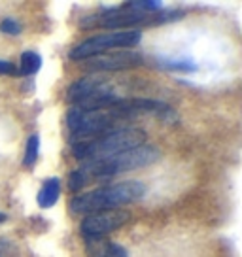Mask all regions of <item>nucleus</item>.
<instances>
[{
	"label": "nucleus",
	"mask_w": 242,
	"mask_h": 257,
	"mask_svg": "<svg viewBox=\"0 0 242 257\" xmlns=\"http://www.w3.org/2000/svg\"><path fill=\"white\" fill-rule=\"evenodd\" d=\"M59 195H61V180L57 176L49 178V180L44 182L42 189L38 191V197H36L38 206L40 208H51V206H55V202L59 201Z\"/></svg>",
	"instance_id": "9b49d317"
},
{
	"label": "nucleus",
	"mask_w": 242,
	"mask_h": 257,
	"mask_svg": "<svg viewBox=\"0 0 242 257\" xmlns=\"http://www.w3.org/2000/svg\"><path fill=\"white\" fill-rule=\"evenodd\" d=\"M125 6L138 10V12H144V14H155V12L163 10V4L157 0H133V2H127Z\"/></svg>",
	"instance_id": "2eb2a0df"
},
{
	"label": "nucleus",
	"mask_w": 242,
	"mask_h": 257,
	"mask_svg": "<svg viewBox=\"0 0 242 257\" xmlns=\"http://www.w3.org/2000/svg\"><path fill=\"white\" fill-rule=\"evenodd\" d=\"M21 31H23V27L17 23L16 19H4L0 23V32H4V34L16 36V34H21Z\"/></svg>",
	"instance_id": "dca6fc26"
},
{
	"label": "nucleus",
	"mask_w": 242,
	"mask_h": 257,
	"mask_svg": "<svg viewBox=\"0 0 242 257\" xmlns=\"http://www.w3.org/2000/svg\"><path fill=\"white\" fill-rule=\"evenodd\" d=\"M16 64H12L10 61H0V76H16Z\"/></svg>",
	"instance_id": "a211bd4d"
},
{
	"label": "nucleus",
	"mask_w": 242,
	"mask_h": 257,
	"mask_svg": "<svg viewBox=\"0 0 242 257\" xmlns=\"http://www.w3.org/2000/svg\"><path fill=\"white\" fill-rule=\"evenodd\" d=\"M142 38L140 31H119V32H108V34H98V36H91L85 42H81L80 46L70 51V59L72 61H85L91 59L97 53H102L106 49L113 48H133L137 46Z\"/></svg>",
	"instance_id": "39448f33"
},
{
	"label": "nucleus",
	"mask_w": 242,
	"mask_h": 257,
	"mask_svg": "<svg viewBox=\"0 0 242 257\" xmlns=\"http://www.w3.org/2000/svg\"><path fill=\"white\" fill-rule=\"evenodd\" d=\"M146 195V185L142 182H121L115 185L100 187L95 191L83 193L72 199L70 208L76 214H95L100 210L121 208L125 204L140 201Z\"/></svg>",
	"instance_id": "f03ea898"
},
{
	"label": "nucleus",
	"mask_w": 242,
	"mask_h": 257,
	"mask_svg": "<svg viewBox=\"0 0 242 257\" xmlns=\"http://www.w3.org/2000/svg\"><path fill=\"white\" fill-rule=\"evenodd\" d=\"M38 152H40V137L33 135V137H29V140H27V150H25V157H23V165L27 169H33L34 165H36Z\"/></svg>",
	"instance_id": "4468645a"
},
{
	"label": "nucleus",
	"mask_w": 242,
	"mask_h": 257,
	"mask_svg": "<svg viewBox=\"0 0 242 257\" xmlns=\"http://www.w3.org/2000/svg\"><path fill=\"white\" fill-rule=\"evenodd\" d=\"M161 157V152L155 146H138L127 152H121L113 157L98 161H87L81 169L74 170L68 180V187L72 191H80L81 187L95 180V178H110L119 172H129V170H138L150 167L157 163Z\"/></svg>",
	"instance_id": "f257e3e1"
},
{
	"label": "nucleus",
	"mask_w": 242,
	"mask_h": 257,
	"mask_svg": "<svg viewBox=\"0 0 242 257\" xmlns=\"http://www.w3.org/2000/svg\"><path fill=\"white\" fill-rule=\"evenodd\" d=\"M80 25L81 29H89V27L117 29V27H131V25H152V14H144V12L133 10L129 6L108 8L95 14V16L83 17Z\"/></svg>",
	"instance_id": "423d86ee"
},
{
	"label": "nucleus",
	"mask_w": 242,
	"mask_h": 257,
	"mask_svg": "<svg viewBox=\"0 0 242 257\" xmlns=\"http://www.w3.org/2000/svg\"><path fill=\"white\" fill-rule=\"evenodd\" d=\"M106 81L100 78V76H95V74H91V76H85V78H81V80L74 81L72 85L68 87V93H66V98H68V102H80L83 98H87L91 93H95L97 89H100L104 85Z\"/></svg>",
	"instance_id": "1a4fd4ad"
},
{
	"label": "nucleus",
	"mask_w": 242,
	"mask_h": 257,
	"mask_svg": "<svg viewBox=\"0 0 242 257\" xmlns=\"http://www.w3.org/2000/svg\"><path fill=\"white\" fill-rule=\"evenodd\" d=\"M42 66V57L36 51H25L21 55V66H19V74L23 76H34L40 70Z\"/></svg>",
	"instance_id": "ddd939ff"
},
{
	"label": "nucleus",
	"mask_w": 242,
	"mask_h": 257,
	"mask_svg": "<svg viewBox=\"0 0 242 257\" xmlns=\"http://www.w3.org/2000/svg\"><path fill=\"white\" fill-rule=\"evenodd\" d=\"M121 117H125V113H121L117 108L85 112V110H80L74 106L66 113V123H68V128L78 138H97L115 131L113 127Z\"/></svg>",
	"instance_id": "20e7f679"
},
{
	"label": "nucleus",
	"mask_w": 242,
	"mask_h": 257,
	"mask_svg": "<svg viewBox=\"0 0 242 257\" xmlns=\"http://www.w3.org/2000/svg\"><path fill=\"white\" fill-rule=\"evenodd\" d=\"M142 64V57L135 51H119L112 55H98L85 59V68L91 72H117Z\"/></svg>",
	"instance_id": "6e6552de"
},
{
	"label": "nucleus",
	"mask_w": 242,
	"mask_h": 257,
	"mask_svg": "<svg viewBox=\"0 0 242 257\" xmlns=\"http://www.w3.org/2000/svg\"><path fill=\"white\" fill-rule=\"evenodd\" d=\"M159 64L165 70H172V72H195L197 70V63L191 57H165L159 59Z\"/></svg>",
	"instance_id": "f8f14e48"
},
{
	"label": "nucleus",
	"mask_w": 242,
	"mask_h": 257,
	"mask_svg": "<svg viewBox=\"0 0 242 257\" xmlns=\"http://www.w3.org/2000/svg\"><path fill=\"white\" fill-rule=\"evenodd\" d=\"M146 133L142 128H117L102 137L83 140L72 148V155L83 161H98L113 157L138 146H144Z\"/></svg>",
	"instance_id": "7ed1b4c3"
},
{
	"label": "nucleus",
	"mask_w": 242,
	"mask_h": 257,
	"mask_svg": "<svg viewBox=\"0 0 242 257\" xmlns=\"http://www.w3.org/2000/svg\"><path fill=\"white\" fill-rule=\"evenodd\" d=\"M131 219V214L123 208L100 210L95 214H89L81 221V234L85 238H102L104 234L119 229Z\"/></svg>",
	"instance_id": "0eeeda50"
},
{
	"label": "nucleus",
	"mask_w": 242,
	"mask_h": 257,
	"mask_svg": "<svg viewBox=\"0 0 242 257\" xmlns=\"http://www.w3.org/2000/svg\"><path fill=\"white\" fill-rule=\"evenodd\" d=\"M0 257H19L17 248L10 240H0Z\"/></svg>",
	"instance_id": "f3484780"
},
{
	"label": "nucleus",
	"mask_w": 242,
	"mask_h": 257,
	"mask_svg": "<svg viewBox=\"0 0 242 257\" xmlns=\"http://www.w3.org/2000/svg\"><path fill=\"white\" fill-rule=\"evenodd\" d=\"M6 219H8V216H6V214H2V212H0V223H4V221H6Z\"/></svg>",
	"instance_id": "6ab92c4d"
},
{
	"label": "nucleus",
	"mask_w": 242,
	"mask_h": 257,
	"mask_svg": "<svg viewBox=\"0 0 242 257\" xmlns=\"http://www.w3.org/2000/svg\"><path fill=\"white\" fill-rule=\"evenodd\" d=\"M89 257H127L123 246L115 242H108L104 238H87Z\"/></svg>",
	"instance_id": "9d476101"
}]
</instances>
